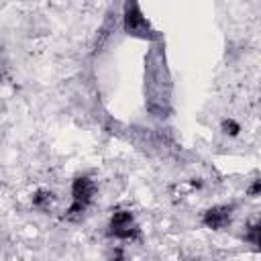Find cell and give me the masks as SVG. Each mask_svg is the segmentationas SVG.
I'll use <instances>...</instances> for the list:
<instances>
[{"label":"cell","mask_w":261,"mask_h":261,"mask_svg":"<svg viewBox=\"0 0 261 261\" xmlns=\"http://www.w3.org/2000/svg\"><path fill=\"white\" fill-rule=\"evenodd\" d=\"M96 198V184L94 179H90L88 175H77L71 181V204L65 210L63 218L67 222H77L86 216V212L90 210V206L94 204Z\"/></svg>","instance_id":"6da1fadb"},{"label":"cell","mask_w":261,"mask_h":261,"mask_svg":"<svg viewBox=\"0 0 261 261\" xmlns=\"http://www.w3.org/2000/svg\"><path fill=\"white\" fill-rule=\"evenodd\" d=\"M122 31L128 37L143 39V41H159L161 39V35L153 29V24L143 14V10L137 2H124L122 4Z\"/></svg>","instance_id":"7a4b0ae2"},{"label":"cell","mask_w":261,"mask_h":261,"mask_svg":"<svg viewBox=\"0 0 261 261\" xmlns=\"http://www.w3.org/2000/svg\"><path fill=\"white\" fill-rule=\"evenodd\" d=\"M106 232H108V237H112L116 241H126V243H137L143 239L141 226L128 208H114L110 212Z\"/></svg>","instance_id":"3957f363"},{"label":"cell","mask_w":261,"mask_h":261,"mask_svg":"<svg viewBox=\"0 0 261 261\" xmlns=\"http://www.w3.org/2000/svg\"><path fill=\"white\" fill-rule=\"evenodd\" d=\"M234 216V204H216L202 214V224L210 230H222L232 222Z\"/></svg>","instance_id":"277c9868"},{"label":"cell","mask_w":261,"mask_h":261,"mask_svg":"<svg viewBox=\"0 0 261 261\" xmlns=\"http://www.w3.org/2000/svg\"><path fill=\"white\" fill-rule=\"evenodd\" d=\"M31 204L39 212H51L55 208V204H57V196L51 190H37L33 194V198H31Z\"/></svg>","instance_id":"5b68a950"},{"label":"cell","mask_w":261,"mask_h":261,"mask_svg":"<svg viewBox=\"0 0 261 261\" xmlns=\"http://www.w3.org/2000/svg\"><path fill=\"white\" fill-rule=\"evenodd\" d=\"M245 241L251 243L257 251H261V220H255L245 230Z\"/></svg>","instance_id":"8992f818"},{"label":"cell","mask_w":261,"mask_h":261,"mask_svg":"<svg viewBox=\"0 0 261 261\" xmlns=\"http://www.w3.org/2000/svg\"><path fill=\"white\" fill-rule=\"evenodd\" d=\"M220 130H222V135H226V137H237V135L241 133V124H239L234 118H222Z\"/></svg>","instance_id":"52a82bcc"},{"label":"cell","mask_w":261,"mask_h":261,"mask_svg":"<svg viewBox=\"0 0 261 261\" xmlns=\"http://www.w3.org/2000/svg\"><path fill=\"white\" fill-rule=\"evenodd\" d=\"M247 194H249L251 198H255V196H261V175H259V177H255V179L249 184V188H247Z\"/></svg>","instance_id":"ba28073f"}]
</instances>
